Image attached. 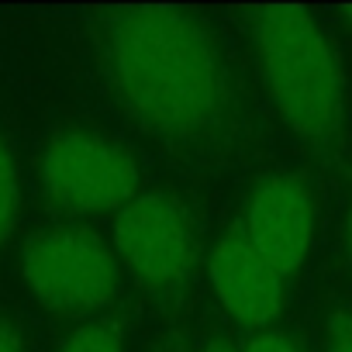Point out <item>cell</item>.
Masks as SVG:
<instances>
[{
    "label": "cell",
    "instance_id": "8fae6325",
    "mask_svg": "<svg viewBox=\"0 0 352 352\" xmlns=\"http://www.w3.org/2000/svg\"><path fill=\"white\" fill-rule=\"evenodd\" d=\"M0 352H25V342H21V331L0 318Z\"/></svg>",
    "mask_w": 352,
    "mask_h": 352
},
{
    "label": "cell",
    "instance_id": "7a4b0ae2",
    "mask_svg": "<svg viewBox=\"0 0 352 352\" xmlns=\"http://www.w3.org/2000/svg\"><path fill=\"white\" fill-rule=\"evenodd\" d=\"M249 35L263 87L276 114L307 142H324L342 124V69L304 8H259Z\"/></svg>",
    "mask_w": 352,
    "mask_h": 352
},
{
    "label": "cell",
    "instance_id": "ba28073f",
    "mask_svg": "<svg viewBox=\"0 0 352 352\" xmlns=\"http://www.w3.org/2000/svg\"><path fill=\"white\" fill-rule=\"evenodd\" d=\"M21 218V166L11 142L0 135V245H4Z\"/></svg>",
    "mask_w": 352,
    "mask_h": 352
},
{
    "label": "cell",
    "instance_id": "4fadbf2b",
    "mask_svg": "<svg viewBox=\"0 0 352 352\" xmlns=\"http://www.w3.org/2000/svg\"><path fill=\"white\" fill-rule=\"evenodd\" d=\"M204 352H239V349H235L232 342H211V345H208Z\"/></svg>",
    "mask_w": 352,
    "mask_h": 352
},
{
    "label": "cell",
    "instance_id": "6da1fadb",
    "mask_svg": "<svg viewBox=\"0 0 352 352\" xmlns=\"http://www.w3.org/2000/svg\"><path fill=\"white\" fill-rule=\"evenodd\" d=\"M107 59L124 107L155 135L187 138L218 121L221 59L211 32L176 8H128L111 18Z\"/></svg>",
    "mask_w": 352,
    "mask_h": 352
},
{
    "label": "cell",
    "instance_id": "277c9868",
    "mask_svg": "<svg viewBox=\"0 0 352 352\" xmlns=\"http://www.w3.org/2000/svg\"><path fill=\"white\" fill-rule=\"evenodd\" d=\"M21 276L45 311L90 314L118 297V259L87 228H49L25 242Z\"/></svg>",
    "mask_w": 352,
    "mask_h": 352
},
{
    "label": "cell",
    "instance_id": "9a60e30c",
    "mask_svg": "<svg viewBox=\"0 0 352 352\" xmlns=\"http://www.w3.org/2000/svg\"><path fill=\"white\" fill-rule=\"evenodd\" d=\"M345 18H349V25H352V8H349V11H345Z\"/></svg>",
    "mask_w": 352,
    "mask_h": 352
},
{
    "label": "cell",
    "instance_id": "30bf717a",
    "mask_svg": "<svg viewBox=\"0 0 352 352\" xmlns=\"http://www.w3.org/2000/svg\"><path fill=\"white\" fill-rule=\"evenodd\" d=\"M242 352H300L283 331H259L249 338V345Z\"/></svg>",
    "mask_w": 352,
    "mask_h": 352
},
{
    "label": "cell",
    "instance_id": "5bb4252c",
    "mask_svg": "<svg viewBox=\"0 0 352 352\" xmlns=\"http://www.w3.org/2000/svg\"><path fill=\"white\" fill-rule=\"evenodd\" d=\"M349 249H352V204H349Z\"/></svg>",
    "mask_w": 352,
    "mask_h": 352
},
{
    "label": "cell",
    "instance_id": "8992f818",
    "mask_svg": "<svg viewBox=\"0 0 352 352\" xmlns=\"http://www.w3.org/2000/svg\"><path fill=\"white\" fill-rule=\"evenodd\" d=\"M245 242L280 273L304 266L314 242V197L294 176H270L252 190L245 211Z\"/></svg>",
    "mask_w": 352,
    "mask_h": 352
},
{
    "label": "cell",
    "instance_id": "9c48e42d",
    "mask_svg": "<svg viewBox=\"0 0 352 352\" xmlns=\"http://www.w3.org/2000/svg\"><path fill=\"white\" fill-rule=\"evenodd\" d=\"M59 352H124V328L121 321H90L83 328H76L63 345Z\"/></svg>",
    "mask_w": 352,
    "mask_h": 352
},
{
    "label": "cell",
    "instance_id": "5b68a950",
    "mask_svg": "<svg viewBox=\"0 0 352 352\" xmlns=\"http://www.w3.org/2000/svg\"><path fill=\"white\" fill-rule=\"evenodd\" d=\"M114 249L145 290H169L194 266V235L166 194H138L118 211Z\"/></svg>",
    "mask_w": 352,
    "mask_h": 352
},
{
    "label": "cell",
    "instance_id": "7c38bea8",
    "mask_svg": "<svg viewBox=\"0 0 352 352\" xmlns=\"http://www.w3.org/2000/svg\"><path fill=\"white\" fill-rule=\"evenodd\" d=\"M328 352H352V321H338L328 342Z\"/></svg>",
    "mask_w": 352,
    "mask_h": 352
},
{
    "label": "cell",
    "instance_id": "52a82bcc",
    "mask_svg": "<svg viewBox=\"0 0 352 352\" xmlns=\"http://www.w3.org/2000/svg\"><path fill=\"white\" fill-rule=\"evenodd\" d=\"M211 287L221 307L242 324H270L283 304V276L245 242L242 232L225 235L211 252Z\"/></svg>",
    "mask_w": 352,
    "mask_h": 352
},
{
    "label": "cell",
    "instance_id": "3957f363",
    "mask_svg": "<svg viewBox=\"0 0 352 352\" xmlns=\"http://www.w3.org/2000/svg\"><path fill=\"white\" fill-rule=\"evenodd\" d=\"M138 159L94 128H63L42 152L45 197L66 214L121 211L138 197Z\"/></svg>",
    "mask_w": 352,
    "mask_h": 352
}]
</instances>
